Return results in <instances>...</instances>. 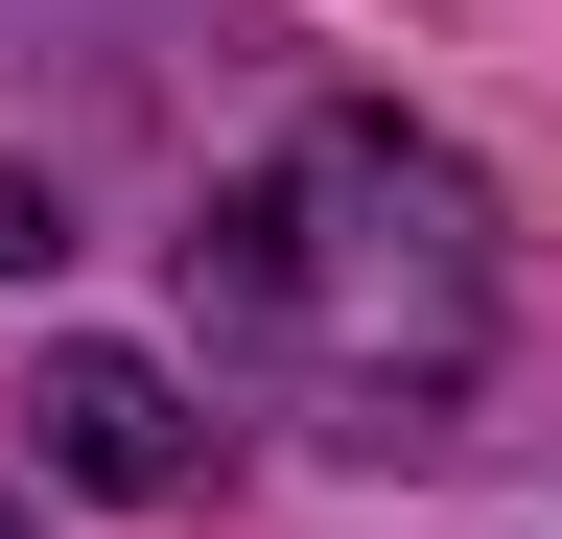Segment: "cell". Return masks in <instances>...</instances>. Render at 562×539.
Here are the masks:
<instances>
[{"label":"cell","instance_id":"cell-1","mask_svg":"<svg viewBox=\"0 0 562 539\" xmlns=\"http://www.w3.org/2000/svg\"><path fill=\"white\" fill-rule=\"evenodd\" d=\"M188 305H211V352H235L281 423L446 446L469 375H492V212H469L446 142H398V117H305L258 188H211Z\"/></svg>","mask_w":562,"mask_h":539},{"label":"cell","instance_id":"cell-4","mask_svg":"<svg viewBox=\"0 0 562 539\" xmlns=\"http://www.w3.org/2000/svg\"><path fill=\"white\" fill-rule=\"evenodd\" d=\"M0 539H24V516H0Z\"/></svg>","mask_w":562,"mask_h":539},{"label":"cell","instance_id":"cell-3","mask_svg":"<svg viewBox=\"0 0 562 539\" xmlns=\"http://www.w3.org/2000/svg\"><path fill=\"white\" fill-rule=\"evenodd\" d=\"M47 258H70V212H47L24 165H0V282H47Z\"/></svg>","mask_w":562,"mask_h":539},{"label":"cell","instance_id":"cell-2","mask_svg":"<svg viewBox=\"0 0 562 539\" xmlns=\"http://www.w3.org/2000/svg\"><path fill=\"white\" fill-rule=\"evenodd\" d=\"M24 446H47V493H117V516H140V493H188L211 423H188L165 352H47V375H24Z\"/></svg>","mask_w":562,"mask_h":539}]
</instances>
